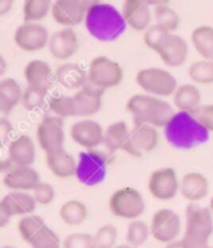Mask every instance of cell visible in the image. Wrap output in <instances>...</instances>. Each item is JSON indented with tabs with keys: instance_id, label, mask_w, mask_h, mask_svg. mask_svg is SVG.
Returning a JSON list of instances; mask_svg holds the SVG:
<instances>
[{
	"instance_id": "f5cc1de1",
	"label": "cell",
	"mask_w": 213,
	"mask_h": 248,
	"mask_svg": "<svg viewBox=\"0 0 213 248\" xmlns=\"http://www.w3.org/2000/svg\"><path fill=\"white\" fill-rule=\"evenodd\" d=\"M210 208H211V211H212V213H213V197H212V199H211V202H210Z\"/></svg>"
},
{
	"instance_id": "11a10c76",
	"label": "cell",
	"mask_w": 213,
	"mask_h": 248,
	"mask_svg": "<svg viewBox=\"0 0 213 248\" xmlns=\"http://www.w3.org/2000/svg\"><path fill=\"white\" fill-rule=\"evenodd\" d=\"M208 248H213V247H211V246H210V247H208Z\"/></svg>"
},
{
	"instance_id": "d6986e66",
	"label": "cell",
	"mask_w": 213,
	"mask_h": 248,
	"mask_svg": "<svg viewBox=\"0 0 213 248\" xmlns=\"http://www.w3.org/2000/svg\"><path fill=\"white\" fill-rule=\"evenodd\" d=\"M35 199L32 193L24 191H10L3 197L0 202V210L8 213L10 217L27 216L31 215L36 210Z\"/></svg>"
},
{
	"instance_id": "f35d334b",
	"label": "cell",
	"mask_w": 213,
	"mask_h": 248,
	"mask_svg": "<svg viewBox=\"0 0 213 248\" xmlns=\"http://www.w3.org/2000/svg\"><path fill=\"white\" fill-rule=\"evenodd\" d=\"M46 96L47 91L27 85V88L24 89L21 104H23L24 108H27L28 111L38 110V108L44 106L45 101H46Z\"/></svg>"
},
{
	"instance_id": "f546056e",
	"label": "cell",
	"mask_w": 213,
	"mask_h": 248,
	"mask_svg": "<svg viewBox=\"0 0 213 248\" xmlns=\"http://www.w3.org/2000/svg\"><path fill=\"white\" fill-rule=\"evenodd\" d=\"M191 43L204 60H213V27L201 25L191 34Z\"/></svg>"
},
{
	"instance_id": "ba28073f",
	"label": "cell",
	"mask_w": 213,
	"mask_h": 248,
	"mask_svg": "<svg viewBox=\"0 0 213 248\" xmlns=\"http://www.w3.org/2000/svg\"><path fill=\"white\" fill-rule=\"evenodd\" d=\"M88 79L105 91L114 89L122 82V66L107 56H96L90 62Z\"/></svg>"
},
{
	"instance_id": "603a6c76",
	"label": "cell",
	"mask_w": 213,
	"mask_h": 248,
	"mask_svg": "<svg viewBox=\"0 0 213 248\" xmlns=\"http://www.w3.org/2000/svg\"><path fill=\"white\" fill-rule=\"evenodd\" d=\"M35 157V143L28 135H21L8 146V158L15 166H31Z\"/></svg>"
},
{
	"instance_id": "ffe728a7",
	"label": "cell",
	"mask_w": 213,
	"mask_h": 248,
	"mask_svg": "<svg viewBox=\"0 0 213 248\" xmlns=\"http://www.w3.org/2000/svg\"><path fill=\"white\" fill-rule=\"evenodd\" d=\"M156 54L167 66L178 67L186 62L188 56V44L182 36L169 34Z\"/></svg>"
},
{
	"instance_id": "d4e9b609",
	"label": "cell",
	"mask_w": 213,
	"mask_h": 248,
	"mask_svg": "<svg viewBox=\"0 0 213 248\" xmlns=\"http://www.w3.org/2000/svg\"><path fill=\"white\" fill-rule=\"evenodd\" d=\"M56 80L66 90H80L88 80V73L75 62H64L56 69Z\"/></svg>"
},
{
	"instance_id": "e0dca14e",
	"label": "cell",
	"mask_w": 213,
	"mask_h": 248,
	"mask_svg": "<svg viewBox=\"0 0 213 248\" xmlns=\"http://www.w3.org/2000/svg\"><path fill=\"white\" fill-rule=\"evenodd\" d=\"M121 13L126 25L135 31H145L153 18V10L146 0H123Z\"/></svg>"
},
{
	"instance_id": "7dc6e473",
	"label": "cell",
	"mask_w": 213,
	"mask_h": 248,
	"mask_svg": "<svg viewBox=\"0 0 213 248\" xmlns=\"http://www.w3.org/2000/svg\"><path fill=\"white\" fill-rule=\"evenodd\" d=\"M10 219H12V217H10L8 213H5L4 211L0 210V226H1V227H5Z\"/></svg>"
},
{
	"instance_id": "6da1fadb",
	"label": "cell",
	"mask_w": 213,
	"mask_h": 248,
	"mask_svg": "<svg viewBox=\"0 0 213 248\" xmlns=\"http://www.w3.org/2000/svg\"><path fill=\"white\" fill-rule=\"evenodd\" d=\"M89 34L102 43L117 40L126 30L122 13L111 4L99 3L90 8L85 18Z\"/></svg>"
},
{
	"instance_id": "db71d44e",
	"label": "cell",
	"mask_w": 213,
	"mask_h": 248,
	"mask_svg": "<svg viewBox=\"0 0 213 248\" xmlns=\"http://www.w3.org/2000/svg\"><path fill=\"white\" fill-rule=\"evenodd\" d=\"M1 248H14V247H12V246H4V247Z\"/></svg>"
},
{
	"instance_id": "4dcf8cb0",
	"label": "cell",
	"mask_w": 213,
	"mask_h": 248,
	"mask_svg": "<svg viewBox=\"0 0 213 248\" xmlns=\"http://www.w3.org/2000/svg\"><path fill=\"white\" fill-rule=\"evenodd\" d=\"M73 96L75 99L76 116L90 119L102 108V97L86 93L82 89L76 91Z\"/></svg>"
},
{
	"instance_id": "277c9868",
	"label": "cell",
	"mask_w": 213,
	"mask_h": 248,
	"mask_svg": "<svg viewBox=\"0 0 213 248\" xmlns=\"http://www.w3.org/2000/svg\"><path fill=\"white\" fill-rule=\"evenodd\" d=\"M213 233V213L210 207L190 203L186 208V230L182 243L186 248H208Z\"/></svg>"
},
{
	"instance_id": "83f0119b",
	"label": "cell",
	"mask_w": 213,
	"mask_h": 248,
	"mask_svg": "<svg viewBox=\"0 0 213 248\" xmlns=\"http://www.w3.org/2000/svg\"><path fill=\"white\" fill-rule=\"evenodd\" d=\"M59 216L66 226L76 227L88 219L89 210L86 204L80 200H69L61 204L59 210Z\"/></svg>"
},
{
	"instance_id": "484cf974",
	"label": "cell",
	"mask_w": 213,
	"mask_h": 248,
	"mask_svg": "<svg viewBox=\"0 0 213 248\" xmlns=\"http://www.w3.org/2000/svg\"><path fill=\"white\" fill-rule=\"evenodd\" d=\"M24 89L13 78H6L0 81V112L9 115L23 100Z\"/></svg>"
},
{
	"instance_id": "2e32d148",
	"label": "cell",
	"mask_w": 213,
	"mask_h": 248,
	"mask_svg": "<svg viewBox=\"0 0 213 248\" xmlns=\"http://www.w3.org/2000/svg\"><path fill=\"white\" fill-rule=\"evenodd\" d=\"M102 126L91 119H82L70 127V136L74 142L86 150H96L104 142Z\"/></svg>"
},
{
	"instance_id": "7bdbcfd3",
	"label": "cell",
	"mask_w": 213,
	"mask_h": 248,
	"mask_svg": "<svg viewBox=\"0 0 213 248\" xmlns=\"http://www.w3.org/2000/svg\"><path fill=\"white\" fill-rule=\"evenodd\" d=\"M32 196H34L36 203L40 204V206H47V204L54 202L56 192L53 185L46 184V182H40L35 187V190L32 191Z\"/></svg>"
},
{
	"instance_id": "7c38bea8",
	"label": "cell",
	"mask_w": 213,
	"mask_h": 248,
	"mask_svg": "<svg viewBox=\"0 0 213 248\" xmlns=\"http://www.w3.org/2000/svg\"><path fill=\"white\" fill-rule=\"evenodd\" d=\"M151 236L161 243L173 242L181 233V218L175 211L162 208L156 211L151 219Z\"/></svg>"
},
{
	"instance_id": "e575fe53",
	"label": "cell",
	"mask_w": 213,
	"mask_h": 248,
	"mask_svg": "<svg viewBox=\"0 0 213 248\" xmlns=\"http://www.w3.org/2000/svg\"><path fill=\"white\" fill-rule=\"evenodd\" d=\"M153 20H155V24H158L160 27L172 34L180 28V24H181L180 15L168 4L153 8Z\"/></svg>"
},
{
	"instance_id": "f1b7e54d",
	"label": "cell",
	"mask_w": 213,
	"mask_h": 248,
	"mask_svg": "<svg viewBox=\"0 0 213 248\" xmlns=\"http://www.w3.org/2000/svg\"><path fill=\"white\" fill-rule=\"evenodd\" d=\"M130 132L129 126L125 121H116L108 125L104 132V145L108 151L115 152L117 150H122L126 141L129 140Z\"/></svg>"
},
{
	"instance_id": "52a82bcc",
	"label": "cell",
	"mask_w": 213,
	"mask_h": 248,
	"mask_svg": "<svg viewBox=\"0 0 213 248\" xmlns=\"http://www.w3.org/2000/svg\"><path fill=\"white\" fill-rule=\"evenodd\" d=\"M101 0H54L51 16L62 28H74L85 21L88 12Z\"/></svg>"
},
{
	"instance_id": "836d02e7",
	"label": "cell",
	"mask_w": 213,
	"mask_h": 248,
	"mask_svg": "<svg viewBox=\"0 0 213 248\" xmlns=\"http://www.w3.org/2000/svg\"><path fill=\"white\" fill-rule=\"evenodd\" d=\"M47 227L45 225L44 218L35 213L27 215V216L21 217L18 223V231L21 238L29 245L32 239L35 238L41 231Z\"/></svg>"
},
{
	"instance_id": "4fadbf2b",
	"label": "cell",
	"mask_w": 213,
	"mask_h": 248,
	"mask_svg": "<svg viewBox=\"0 0 213 248\" xmlns=\"http://www.w3.org/2000/svg\"><path fill=\"white\" fill-rule=\"evenodd\" d=\"M152 197L160 201H169L180 192V181L173 167H162L151 173L147 184Z\"/></svg>"
},
{
	"instance_id": "30bf717a",
	"label": "cell",
	"mask_w": 213,
	"mask_h": 248,
	"mask_svg": "<svg viewBox=\"0 0 213 248\" xmlns=\"http://www.w3.org/2000/svg\"><path fill=\"white\" fill-rule=\"evenodd\" d=\"M107 157L96 150H86L77 161L76 176L86 186H95L105 178Z\"/></svg>"
},
{
	"instance_id": "c3c4849f",
	"label": "cell",
	"mask_w": 213,
	"mask_h": 248,
	"mask_svg": "<svg viewBox=\"0 0 213 248\" xmlns=\"http://www.w3.org/2000/svg\"><path fill=\"white\" fill-rule=\"evenodd\" d=\"M146 1L151 8H156V6L167 5L169 0H146Z\"/></svg>"
},
{
	"instance_id": "ac0fdd59",
	"label": "cell",
	"mask_w": 213,
	"mask_h": 248,
	"mask_svg": "<svg viewBox=\"0 0 213 248\" xmlns=\"http://www.w3.org/2000/svg\"><path fill=\"white\" fill-rule=\"evenodd\" d=\"M4 186L10 191L30 192L41 182V177L32 166H14L10 171L4 173Z\"/></svg>"
},
{
	"instance_id": "681fc988",
	"label": "cell",
	"mask_w": 213,
	"mask_h": 248,
	"mask_svg": "<svg viewBox=\"0 0 213 248\" xmlns=\"http://www.w3.org/2000/svg\"><path fill=\"white\" fill-rule=\"evenodd\" d=\"M165 248H186V247L183 246V243H182L181 239H180V241H177V239H176V241H173V242L167 243V245L165 246Z\"/></svg>"
},
{
	"instance_id": "f907efd6",
	"label": "cell",
	"mask_w": 213,
	"mask_h": 248,
	"mask_svg": "<svg viewBox=\"0 0 213 248\" xmlns=\"http://www.w3.org/2000/svg\"><path fill=\"white\" fill-rule=\"evenodd\" d=\"M6 67H8V64H6L5 58L0 56V75L3 76L6 73Z\"/></svg>"
},
{
	"instance_id": "d6a6232c",
	"label": "cell",
	"mask_w": 213,
	"mask_h": 248,
	"mask_svg": "<svg viewBox=\"0 0 213 248\" xmlns=\"http://www.w3.org/2000/svg\"><path fill=\"white\" fill-rule=\"evenodd\" d=\"M151 236V226L142 219L130 221L126 228V243L135 248L142 247Z\"/></svg>"
},
{
	"instance_id": "1f68e13d",
	"label": "cell",
	"mask_w": 213,
	"mask_h": 248,
	"mask_svg": "<svg viewBox=\"0 0 213 248\" xmlns=\"http://www.w3.org/2000/svg\"><path fill=\"white\" fill-rule=\"evenodd\" d=\"M54 0H24L23 15L25 23H40L51 14Z\"/></svg>"
},
{
	"instance_id": "9f6ffc18",
	"label": "cell",
	"mask_w": 213,
	"mask_h": 248,
	"mask_svg": "<svg viewBox=\"0 0 213 248\" xmlns=\"http://www.w3.org/2000/svg\"><path fill=\"white\" fill-rule=\"evenodd\" d=\"M58 248H62V246H61V247H58Z\"/></svg>"
},
{
	"instance_id": "ab89813d",
	"label": "cell",
	"mask_w": 213,
	"mask_h": 248,
	"mask_svg": "<svg viewBox=\"0 0 213 248\" xmlns=\"http://www.w3.org/2000/svg\"><path fill=\"white\" fill-rule=\"evenodd\" d=\"M119 237V231L114 225H104L93 234L96 248H115Z\"/></svg>"
},
{
	"instance_id": "4316f807",
	"label": "cell",
	"mask_w": 213,
	"mask_h": 248,
	"mask_svg": "<svg viewBox=\"0 0 213 248\" xmlns=\"http://www.w3.org/2000/svg\"><path fill=\"white\" fill-rule=\"evenodd\" d=\"M173 104L181 112H195L202 105V96L195 84L178 85L173 93Z\"/></svg>"
},
{
	"instance_id": "816d5d0a",
	"label": "cell",
	"mask_w": 213,
	"mask_h": 248,
	"mask_svg": "<svg viewBox=\"0 0 213 248\" xmlns=\"http://www.w3.org/2000/svg\"><path fill=\"white\" fill-rule=\"evenodd\" d=\"M115 248H135V247H132V246H130V245H127V243H125V245L116 246V247H115Z\"/></svg>"
},
{
	"instance_id": "ee69618b",
	"label": "cell",
	"mask_w": 213,
	"mask_h": 248,
	"mask_svg": "<svg viewBox=\"0 0 213 248\" xmlns=\"http://www.w3.org/2000/svg\"><path fill=\"white\" fill-rule=\"evenodd\" d=\"M192 115L208 132H213V104L201 105Z\"/></svg>"
},
{
	"instance_id": "d590c367",
	"label": "cell",
	"mask_w": 213,
	"mask_h": 248,
	"mask_svg": "<svg viewBox=\"0 0 213 248\" xmlns=\"http://www.w3.org/2000/svg\"><path fill=\"white\" fill-rule=\"evenodd\" d=\"M188 76L192 82L199 85L213 84V60H198L190 65Z\"/></svg>"
},
{
	"instance_id": "cb8c5ba5",
	"label": "cell",
	"mask_w": 213,
	"mask_h": 248,
	"mask_svg": "<svg viewBox=\"0 0 213 248\" xmlns=\"http://www.w3.org/2000/svg\"><path fill=\"white\" fill-rule=\"evenodd\" d=\"M24 76L27 80V85L29 86L49 91L51 86L53 69L44 60H32L28 62L24 69Z\"/></svg>"
},
{
	"instance_id": "bcb514c9",
	"label": "cell",
	"mask_w": 213,
	"mask_h": 248,
	"mask_svg": "<svg viewBox=\"0 0 213 248\" xmlns=\"http://www.w3.org/2000/svg\"><path fill=\"white\" fill-rule=\"evenodd\" d=\"M15 0H0V15H6L12 12Z\"/></svg>"
},
{
	"instance_id": "b9f144b4",
	"label": "cell",
	"mask_w": 213,
	"mask_h": 248,
	"mask_svg": "<svg viewBox=\"0 0 213 248\" xmlns=\"http://www.w3.org/2000/svg\"><path fill=\"white\" fill-rule=\"evenodd\" d=\"M29 245L31 248H58L61 247L62 242L51 228L45 227Z\"/></svg>"
},
{
	"instance_id": "60d3db41",
	"label": "cell",
	"mask_w": 213,
	"mask_h": 248,
	"mask_svg": "<svg viewBox=\"0 0 213 248\" xmlns=\"http://www.w3.org/2000/svg\"><path fill=\"white\" fill-rule=\"evenodd\" d=\"M62 248H96L93 234L86 232H74L62 241Z\"/></svg>"
},
{
	"instance_id": "74e56055",
	"label": "cell",
	"mask_w": 213,
	"mask_h": 248,
	"mask_svg": "<svg viewBox=\"0 0 213 248\" xmlns=\"http://www.w3.org/2000/svg\"><path fill=\"white\" fill-rule=\"evenodd\" d=\"M169 34H172V32H168L158 24H152L143 31V43L149 49L153 50L156 53L161 47V45L164 44L165 40L168 38Z\"/></svg>"
},
{
	"instance_id": "8992f818",
	"label": "cell",
	"mask_w": 213,
	"mask_h": 248,
	"mask_svg": "<svg viewBox=\"0 0 213 248\" xmlns=\"http://www.w3.org/2000/svg\"><path fill=\"white\" fill-rule=\"evenodd\" d=\"M136 84L149 95L156 97L173 96L178 88L177 79L166 69L146 67L136 74Z\"/></svg>"
},
{
	"instance_id": "9a60e30c",
	"label": "cell",
	"mask_w": 213,
	"mask_h": 248,
	"mask_svg": "<svg viewBox=\"0 0 213 248\" xmlns=\"http://www.w3.org/2000/svg\"><path fill=\"white\" fill-rule=\"evenodd\" d=\"M50 54L56 60H70L80 49V41L73 28H62L50 36L47 45Z\"/></svg>"
},
{
	"instance_id": "5b68a950",
	"label": "cell",
	"mask_w": 213,
	"mask_h": 248,
	"mask_svg": "<svg viewBox=\"0 0 213 248\" xmlns=\"http://www.w3.org/2000/svg\"><path fill=\"white\" fill-rule=\"evenodd\" d=\"M108 208L117 218L135 221L142 216L146 203L140 191L134 187H123L112 193L108 200Z\"/></svg>"
},
{
	"instance_id": "8d00e7d4",
	"label": "cell",
	"mask_w": 213,
	"mask_h": 248,
	"mask_svg": "<svg viewBox=\"0 0 213 248\" xmlns=\"http://www.w3.org/2000/svg\"><path fill=\"white\" fill-rule=\"evenodd\" d=\"M49 108L55 116L62 120L76 116V105L74 96H69V95L53 96L49 101Z\"/></svg>"
},
{
	"instance_id": "9c48e42d",
	"label": "cell",
	"mask_w": 213,
	"mask_h": 248,
	"mask_svg": "<svg viewBox=\"0 0 213 248\" xmlns=\"http://www.w3.org/2000/svg\"><path fill=\"white\" fill-rule=\"evenodd\" d=\"M158 141H160V134L157 127L147 124H138L135 125L130 132V138L123 145L122 151L132 157L140 158L145 154L153 151L157 147Z\"/></svg>"
},
{
	"instance_id": "3957f363",
	"label": "cell",
	"mask_w": 213,
	"mask_h": 248,
	"mask_svg": "<svg viewBox=\"0 0 213 248\" xmlns=\"http://www.w3.org/2000/svg\"><path fill=\"white\" fill-rule=\"evenodd\" d=\"M165 135L171 146L188 150L208 140L210 132L190 112H176L171 123L165 127Z\"/></svg>"
},
{
	"instance_id": "7a4b0ae2",
	"label": "cell",
	"mask_w": 213,
	"mask_h": 248,
	"mask_svg": "<svg viewBox=\"0 0 213 248\" xmlns=\"http://www.w3.org/2000/svg\"><path fill=\"white\" fill-rule=\"evenodd\" d=\"M126 111L134 119L135 125L147 124L155 127H166L176 112L168 102L149 93H137L126 102Z\"/></svg>"
},
{
	"instance_id": "44dd1931",
	"label": "cell",
	"mask_w": 213,
	"mask_h": 248,
	"mask_svg": "<svg viewBox=\"0 0 213 248\" xmlns=\"http://www.w3.org/2000/svg\"><path fill=\"white\" fill-rule=\"evenodd\" d=\"M210 192V182L201 172H188L180 181V193L191 203H197L207 197Z\"/></svg>"
},
{
	"instance_id": "5bb4252c",
	"label": "cell",
	"mask_w": 213,
	"mask_h": 248,
	"mask_svg": "<svg viewBox=\"0 0 213 248\" xmlns=\"http://www.w3.org/2000/svg\"><path fill=\"white\" fill-rule=\"evenodd\" d=\"M36 140L45 154L64 147L65 130L62 119L55 115L45 116L36 127Z\"/></svg>"
},
{
	"instance_id": "f6af8a7d",
	"label": "cell",
	"mask_w": 213,
	"mask_h": 248,
	"mask_svg": "<svg viewBox=\"0 0 213 248\" xmlns=\"http://www.w3.org/2000/svg\"><path fill=\"white\" fill-rule=\"evenodd\" d=\"M12 124H10V121L6 119L5 116H3L0 119V138H1V141H3V142H5V141L9 139V136L12 135Z\"/></svg>"
},
{
	"instance_id": "8fae6325",
	"label": "cell",
	"mask_w": 213,
	"mask_h": 248,
	"mask_svg": "<svg viewBox=\"0 0 213 248\" xmlns=\"http://www.w3.org/2000/svg\"><path fill=\"white\" fill-rule=\"evenodd\" d=\"M50 34L40 23H25L16 28L14 41L16 46L25 53H36L49 45Z\"/></svg>"
},
{
	"instance_id": "7402d4cb",
	"label": "cell",
	"mask_w": 213,
	"mask_h": 248,
	"mask_svg": "<svg viewBox=\"0 0 213 248\" xmlns=\"http://www.w3.org/2000/svg\"><path fill=\"white\" fill-rule=\"evenodd\" d=\"M46 166L58 178H70L77 172V160L64 147L47 152Z\"/></svg>"
}]
</instances>
